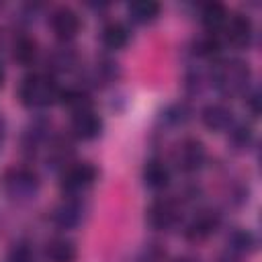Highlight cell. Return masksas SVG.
I'll return each mask as SVG.
<instances>
[{"instance_id":"cell-21","label":"cell","mask_w":262,"mask_h":262,"mask_svg":"<svg viewBox=\"0 0 262 262\" xmlns=\"http://www.w3.org/2000/svg\"><path fill=\"white\" fill-rule=\"evenodd\" d=\"M117 76H119V68H117V63H115L113 59H106V57H100V59L92 66V70H90V78H92V82H94V84H100V86L115 82Z\"/></svg>"},{"instance_id":"cell-18","label":"cell","mask_w":262,"mask_h":262,"mask_svg":"<svg viewBox=\"0 0 262 262\" xmlns=\"http://www.w3.org/2000/svg\"><path fill=\"white\" fill-rule=\"evenodd\" d=\"M227 18H229V14H227L225 6L219 4V2H209V4H205V6L201 8V20H203V25H205L209 31H219V29H223L225 23H227Z\"/></svg>"},{"instance_id":"cell-5","label":"cell","mask_w":262,"mask_h":262,"mask_svg":"<svg viewBox=\"0 0 262 262\" xmlns=\"http://www.w3.org/2000/svg\"><path fill=\"white\" fill-rule=\"evenodd\" d=\"M205 158H207V154H205L203 143L192 137L182 139L178 143V147L174 149V162L182 172H196L199 168H203Z\"/></svg>"},{"instance_id":"cell-23","label":"cell","mask_w":262,"mask_h":262,"mask_svg":"<svg viewBox=\"0 0 262 262\" xmlns=\"http://www.w3.org/2000/svg\"><path fill=\"white\" fill-rule=\"evenodd\" d=\"M254 246H256V239H254V235L248 229H237V231H233L227 237V248L233 250V252H237V254H242V256L248 254V252H252Z\"/></svg>"},{"instance_id":"cell-13","label":"cell","mask_w":262,"mask_h":262,"mask_svg":"<svg viewBox=\"0 0 262 262\" xmlns=\"http://www.w3.org/2000/svg\"><path fill=\"white\" fill-rule=\"evenodd\" d=\"M141 178H143V184L149 190H162L170 182V170H168V166L162 160L154 158V160H147L145 162L143 172H141Z\"/></svg>"},{"instance_id":"cell-12","label":"cell","mask_w":262,"mask_h":262,"mask_svg":"<svg viewBox=\"0 0 262 262\" xmlns=\"http://www.w3.org/2000/svg\"><path fill=\"white\" fill-rule=\"evenodd\" d=\"M201 121L209 131L221 133V131H229V127L233 125V113L229 106L221 102H213L201 111Z\"/></svg>"},{"instance_id":"cell-29","label":"cell","mask_w":262,"mask_h":262,"mask_svg":"<svg viewBox=\"0 0 262 262\" xmlns=\"http://www.w3.org/2000/svg\"><path fill=\"white\" fill-rule=\"evenodd\" d=\"M246 104L248 108L252 111V115H260V92L258 90H252L250 94H246Z\"/></svg>"},{"instance_id":"cell-6","label":"cell","mask_w":262,"mask_h":262,"mask_svg":"<svg viewBox=\"0 0 262 262\" xmlns=\"http://www.w3.org/2000/svg\"><path fill=\"white\" fill-rule=\"evenodd\" d=\"M84 213H86V207L80 199H76V194H70L66 196L51 213V219L53 223L59 227V229H74L82 223L84 219Z\"/></svg>"},{"instance_id":"cell-32","label":"cell","mask_w":262,"mask_h":262,"mask_svg":"<svg viewBox=\"0 0 262 262\" xmlns=\"http://www.w3.org/2000/svg\"><path fill=\"white\" fill-rule=\"evenodd\" d=\"M2 82H4V70H2V63H0V86H2Z\"/></svg>"},{"instance_id":"cell-15","label":"cell","mask_w":262,"mask_h":262,"mask_svg":"<svg viewBox=\"0 0 262 262\" xmlns=\"http://www.w3.org/2000/svg\"><path fill=\"white\" fill-rule=\"evenodd\" d=\"M72 143L66 139V137H55L49 141V147H47V166L51 168H68L70 166V160H72Z\"/></svg>"},{"instance_id":"cell-9","label":"cell","mask_w":262,"mask_h":262,"mask_svg":"<svg viewBox=\"0 0 262 262\" xmlns=\"http://www.w3.org/2000/svg\"><path fill=\"white\" fill-rule=\"evenodd\" d=\"M178 221V205L172 199H158L147 209V223L154 229H170Z\"/></svg>"},{"instance_id":"cell-33","label":"cell","mask_w":262,"mask_h":262,"mask_svg":"<svg viewBox=\"0 0 262 262\" xmlns=\"http://www.w3.org/2000/svg\"><path fill=\"white\" fill-rule=\"evenodd\" d=\"M176 262H196V260H192V258H180V260H176Z\"/></svg>"},{"instance_id":"cell-10","label":"cell","mask_w":262,"mask_h":262,"mask_svg":"<svg viewBox=\"0 0 262 262\" xmlns=\"http://www.w3.org/2000/svg\"><path fill=\"white\" fill-rule=\"evenodd\" d=\"M225 35L231 45L235 47H250L254 41V25L244 14H233L225 23Z\"/></svg>"},{"instance_id":"cell-2","label":"cell","mask_w":262,"mask_h":262,"mask_svg":"<svg viewBox=\"0 0 262 262\" xmlns=\"http://www.w3.org/2000/svg\"><path fill=\"white\" fill-rule=\"evenodd\" d=\"M2 190L4 194L12 201V203H31L39 188H41V182H39V176L31 170V168H25V166H18V168H10L4 172L2 176Z\"/></svg>"},{"instance_id":"cell-4","label":"cell","mask_w":262,"mask_h":262,"mask_svg":"<svg viewBox=\"0 0 262 262\" xmlns=\"http://www.w3.org/2000/svg\"><path fill=\"white\" fill-rule=\"evenodd\" d=\"M98 172L90 162H80V164H70L68 168L61 170V190H66L68 194H76L84 188H88L90 184H94Z\"/></svg>"},{"instance_id":"cell-20","label":"cell","mask_w":262,"mask_h":262,"mask_svg":"<svg viewBox=\"0 0 262 262\" xmlns=\"http://www.w3.org/2000/svg\"><path fill=\"white\" fill-rule=\"evenodd\" d=\"M102 43L108 49H123L129 43V29L123 23H108L102 29Z\"/></svg>"},{"instance_id":"cell-22","label":"cell","mask_w":262,"mask_h":262,"mask_svg":"<svg viewBox=\"0 0 262 262\" xmlns=\"http://www.w3.org/2000/svg\"><path fill=\"white\" fill-rule=\"evenodd\" d=\"M12 57H14L18 63L29 66V63L37 57V43H35V39H31V37H27V35L18 37V39L14 41V45H12Z\"/></svg>"},{"instance_id":"cell-11","label":"cell","mask_w":262,"mask_h":262,"mask_svg":"<svg viewBox=\"0 0 262 262\" xmlns=\"http://www.w3.org/2000/svg\"><path fill=\"white\" fill-rule=\"evenodd\" d=\"M72 133L78 139H84V141L96 139L102 133V119L92 108L82 111V113H76L72 117Z\"/></svg>"},{"instance_id":"cell-8","label":"cell","mask_w":262,"mask_h":262,"mask_svg":"<svg viewBox=\"0 0 262 262\" xmlns=\"http://www.w3.org/2000/svg\"><path fill=\"white\" fill-rule=\"evenodd\" d=\"M49 25H51L53 35L59 41H72L78 35V31H80V16L72 8L61 6V8H55L51 12Z\"/></svg>"},{"instance_id":"cell-26","label":"cell","mask_w":262,"mask_h":262,"mask_svg":"<svg viewBox=\"0 0 262 262\" xmlns=\"http://www.w3.org/2000/svg\"><path fill=\"white\" fill-rule=\"evenodd\" d=\"M217 51H219V41H217V37L213 33L207 35V37L196 39L194 47H192V53L196 57H213V55H217Z\"/></svg>"},{"instance_id":"cell-28","label":"cell","mask_w":262,"mask_h":262,"mask_svg":"<svg viewBox=\"0 0 262 262\" xmlns=\"http://www.w3.org/2000/svg\"><path fill=\"white\" fill-rule=\"evenodd\" d=\"M6 262H35V260H33V254H31V250L27 246H18V248H14L10 252Z\"/></svg>"},{"instance_id":"cell-19","label":"cell","mask_w":262,"mask_h":262,"mask_svg":"<svg viewBox=\"0 0 262 262\" xmlns=\"http://www.w3.org/2000/svg\"><path fill=\"white\" fill-rule=\"evenodd\" d=\"M129 16L133 23H139V25H145V23H151L158 18L160 14V4L154 2V0H137V2H131L129 8H127Z\"/></svg>"},{"instance_id":"cell-1","label":"cell","mask_w":262,"mask_h":262,"mask_svg":"<svg viewBox=\"0 0 262 262\" xmlns=\"http://www.w3.org/2000/svg\"><path fill=\"white\" fill-rule=\"evenodd\" d=\"M59 86L47 74H29L18 88V98L27 108H45L59 100Z\"/></svg>"},{"instance_id":"cell-16","label":"cell","mask_w":262,"mask_h":262,"mask_svg":"<svg viewBox=\"0 0 262 262\" xmlns=\"http://www.w3.org/2000/svg\"><path fill=\"white\" fill-rule=\"evenodd\" d=\"M45 256L51 262H74L78 256V250H76L74 242H70L66 237H53L45 246Z\"/></svg>"},{"instance_id":"cell-27","label":"cell","mask_w":262,"mask_h":262,"mask_svg":"<svg viewBox=\"0 0 262 262\" xmlns=\"http://www.w3.org/2000/svg\"><path fill=\"white\" fill-rule=\"evenodd\" d=\"M51 63L57 68V70H68L76 63V53L72 49H57L53 55H51Z\"/></svg>"},{"instance_id":"cell-31","label":"cell","mask_w":262,"mask_h":262,"mask_svg":"<svg viewBox=\"0 0 262 262\" xmlns=\"http://www.w3.org/2000/svg\"><path fill=\"white\" fill-rule=\"evenodd\" d=\"M4 135H6V123H4V117L0 115V147L4 143Z\"/></svg>"},{"instance_id":"cell-24","label":"cell","mask_w":262,"mask_h":262,"mask_svg":"<svg viewBox=\"0 0 262 262\" xmlns=\"http://www.w3.org/2000/svg\"><path fill=\"white\" fill-rule=\"evenodd\" d=\"M188 115H190V111L186 108V104L176 102V104H170L162 113V121L166 125H170V127H178V125H184L188 121Z\"/></svg>"},{"instance_id":"cell-14","label":"cell","mask_w":262,"mask_h":262,"mask_svg":"<svg viewBox=\"0 0 262 262\" xmlns=\"http://www.w3.org/2000/svg\"><path fill=\"white\" fill-rule=\"evenodd\" d=\"M49 137V123L45 119H35L23 133V147L27 154H35Z\"/></svg>"},{"instance_id":"cell-7","label":"cell","mask_w":262,"mask_h":262,"mask_svg":"<svg viewBox=\"0 0 262 262\" xmlns=\"http://www.w3.org/2000/svg\"><path fill=\"white\" fill-rule=\"evenodd\" d=\"M219 213L217 211H199L188 223H186V229H184V237L190 239V242H201V239H207L209 235H213L219 227Z\"/></svg>"},{"instance_id":"cell-25","label":"cell","mask_w":262,"mask_h":262,"mask_svg":"<svg viewBox=\"0 0 262 262\" xmlns=\"http://www.w3.org/2000/svg\"><path fill=\"white\" fill-rule=\"evenodd\" d=\"M229 141L235 149H244L252 143V129L244 123H233L229 127Z\"/></svg>"},{"instance_id":"cell-30","label":"cell","mask_w":262,"mask_h":262,"mask_svg":"<svg viewBox=\"0 0 262 262\" xmlns=\"http://www.w3.org/2000/svg\"><path fill=\"white\" fill-rule=\"evenodd\" d=\"M239 260H242V254H237L229 248H225V252L219 256V262H239Z\"/></svg>"},{"instance_id":"cell-3","label":"cell","mask_w":262,"mask_h":262,"mask_svg":"<svg viewBox=\"0 0 262 262\" xmlns=\"http://www.w3.org/2000/svg\"><path fill=\"white\" fill-rule=\"evenodd\" d=\"M213 82L217 90L225 96L244 94L250 84V66L244 59H225L217 66Z\"/></svg>"},{"instance_id":"cell-17","label":"cell","mask_w":262,"mask_h":262,"mask_svg":"<svg viewBox=\"0 0 262 262\" xmlns=\"http://www.w3.org/2000/svg\"><path fill=\"white\" fill-rule=\"evenodd\" d=\"M57 102H61L66 108H70L72 115L92 108L90 96L82 88H66V90H59V100Z\"/></svg>"}]
</instances>
